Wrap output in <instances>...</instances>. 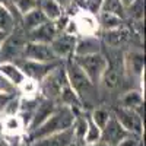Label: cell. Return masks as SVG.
<instances>
[{
	"label": "cell",
	"mask_w": 146,
	"mask_h": 146,
	"mask_svg": "<svg viewBox=\"0 0 146 146\" xmlns=\"http://www.w3.org/2000/svg\"><path fill=\"white\" fill-rule=\"evenodd\" d=\"M76 113L73 111L72 108L64 107V105H57V108L54 110V113L48 117L41 126H38L36 129L31 130L27 133V140L35 142V140H40L42 137L47 136H51L56 135V133L60 131H64L73 127V123L76 120Z\"/></svg>",
	"instance_id": "1"
},
{
	"label": "cell",
	"mask_w": 146,
	"mask_h": 146,
	"mask_svg": "<svg viewBox=\"0 0 146 146\" xmlns=\"http://www.w3.org/2000/svg\"><path fill=\"white\" fill-rule=\"evenodd\" d=\"M63 63H64V70H66V76H67V82L70 85V88L75 91V94L79 96L82 105L85 107V104H88L91 98L95 96L98 86H95L88 79V76L82 72V69L73 62V58H67Z\"/></svg>",
	"instance_id": "2"
},
{
	"label": "cell",
	"mask_w": 146,
	"mask_h": 146,
	"mask_svg": "<svg viewBox=\"0 0 146 146\" xmlns=\"http://www.w3.org/2000/svg\"><path fill=\"white\" fill-rule=\"evenodd\" d=\"M63 32L69 35H75L78 38L79 36H96L100 34V25L96 15L78 9L73 15H70V19Z\"/></svg>",
	"instance_id": "3"
},
{
	"label": "cell",
	"mask_w": 146,
	"mask_h": 146,
	"mask_svg": "<svg viewBox=\"0 0 146 146\" xmlns=\"http://www.w3.org/2000/svg\"><path fill=\"white\" fill-rule=\"evenodd\" d=\"M28 42V35L22 27L16 25L12 29L0 47V63L2 62H12L15 63L23 57V50Z\"/></svg>",
	"instance_id": "4"
},
{
	"label": "cell",
	"mask_w": 146,
	"mask_h": 146,
	"mask_svg": "<svg viewBox=\"0 0 146 146\" xmlns=\"http://www.w3.org/2000/svg\"><path fill=\"white\" fill-rule=\"evenodd\" d=\"M67 85L69 82H67L66 70H64V63L62 62L40 82V94H42V98L50 100L58 105L60 94Z\"/></svg>",
	"instance_id": "5"
},
{
	"label": "cell",
	"mask_w": 146,
	"mask_h": 146,
	"mask_svg": "<svg viewBox=\"0 0 146 146\" xmlns=\"http://www.w3.org/2000/svg\"><path fill=\"white\" fill-rule=\"evenodd\" d=\"M73 62H75L85 75L88 76V79L98 86V82L102 76L104 70L108 66V58L102 54V53H96V54H91V56H83V57H76L73 56Z\"/></svg>",
	"instance_id": "6"
},
{
	"label": "cell",
	"mask_w": 146,
	"mask_h": 146,
	"mask_svg": "<svg viewBox=\"0 0 146 146\" xmlns=\"http://www.w3.org/2000/svg\"><path fill=\"white\" fill-rule=\"evenodd\" d=\"M111 114L115 117V120L123 126V129L127 133L137 135V136H140L143 133V117L139 113L129 108H121L117 105Z\"/></svg>",
	"instance_id": "7"
},
{
	"label": "cell",
	"mask_w": 146,
	"mask_h": 146,
	"mask_svg": "<svg viewBox=\"0 0 146 146\" xmlns=\"http://www.w3.org/2000/svg\"><path fill=\"white\" fill-rule=\"evenodd\" d=\"M62 62H56V63H38V62H31V60H25L21 58L18 62H15V64L22 70V73L29 79H34L36 82H41L48 73H50L54 67H57Z\"/></svg>",
	"instance_id": "8"
},
{
	"label": "cell",
	"mask_w": 146,
	"mask_h": 146,
	"mask_svg": "<svg viewBox=\"0 0 146 146\" xmlns=\"http://www.w3.org/2000/svg\"><path fill=\"white\" fill-rule=\"evenodd\" d=\"M27 135V126L19 114L2 115L0 114V136L5 139H18Z\"/></svg>",
	"instance_id": "9"
},
{
	"label": "cell",
	"mask_w": 146,
	"mask_h": 146,
	"mask_svg": "<svg viewBox=\"0 0 146 146\" xmlns=\"http://www.w3.org/2000/svg\"><path fill=\"white\" fill-rule=\"evenodd\" d=\"M123 72L133 79L145 76V54L140 50H127L123 56Z\"/></svg>",
	"instance_id": "10"
},
{
	"label": "cell",
	"mask_w": 146,
	"mask_h": 146,
	"mask_svg": "<svg viewBox=\"0 0 146 146\" xmlns=\"http://www.w3.org/2000/svg\"><path fill=\"white\" fill-rule=\"evenodd\" d=\"M22 58L31 60V62H38V63H56V62H60V60L54 56L51 47L48 44L31 42V41L27 42Z\"/></svg>",
	"instance_id": "11"
},
{
	"label": "cell",
	"mask_w": 146,
	"mask_h": 146,
	"mask_svg": "<svg viewBox=\"0 0 146 146\" xmlns=\"http://www.w3.org/2000/svg\"><path fill=\"white\" fill-rule=\"evenodd\" d=\"M76 41H78V36L69 35L66 32H60L56 38L51 41L50 47H51L54 56L60 60V62H64V60L73 57L75 47H76Z\"/></svg>",
	"instance_id": "12"
},
{
	"label": "cell",
	"mask_w": 146,
	"mask_h": 146,
	"mask_svg": "<svg viewBox=\"0 0 146 146\" xmlns=\"http://www.w3.org/2000/svg\"><path fill=\"white\" fill-rule=\"evenodd\" d=\"M127 135L129 133L123 129V126H121L115 120V117L111 114L108 123L101 130V142L108 145V146H118V143L123 140Z\"/></svg>",
	"instance_id": "13"
},
{
	"label": "cell",
	"mask_w": 146,
	"mask_h": 146,
	"mask_svg": "<svg viewBox=\"0 0 146 146\" xmlns=\"http://www.w3.org/2000/svg\"><path fill=\"white\" fill-rule=\"evenodd\" d=\"M56 108H57V104L56 102H53L50 100H45V98H41L38 102H36V107H35L34 113H32V118H31L28 131H31V130L36 129L38 126H41L44 121L54 113Z\"/></svg>",
	"instance_id": "14"
},
{
	"label": "cell",
	"mask_w": 146,
	"mask_h": 146,
	"mask_svg": "<svg viewBox=\"0 0 146 146\" xmlns=\"http://www.w3.org/2000/svg\"><path fill=\"white\" fill-rule=\"evenodd\" d=\"M27 35H28V41H31V42H40V44H48L50 45L51 41L58 35V31L54 25V22L47 21L45 23L40 25L38 28L32 29Z\"/></svg>",
	"instance_id": "15"
},
{
	"label": "cell",
	"mask_w": 146,
	"mask_h": 146,
	"mask_svg": "<svg viewBox=\"0 0 146 146\" xmlns=\"http://www.w3.org/2000/svg\"><path fill=\"white\" fill-rule=\"evenodd\" d=\"M121 72L117 66H111L108 62V66L107 69L104 70L102 76L98 82V86L105 91V92H113V91H117L121 85Z\"/></svg>",
	"instance_id": "16"
},
{
	"label": "cell",
	"mask_w": 146,
	"mask_h": 146,
	"mask_svg": "<svg viewBox=\"0 0 146 146\" xmlns=\"http://www.w3.org/2000/svg\"><path fill=\"white\" fill-rule=\"evenodd\" d=\"M72 143H75V136H73V130H64L56 133V135L42 137L40 140L31 142L29 146H70Z\"/></svg>",
	"instance_id": "17"
},
{
	"label": "cell",
	"mask_w": 146,
	"mask_h": 146,
	"mask_svg": "<svg viewBox=\"0 0 146 146\" xmlns=\"http://www.w3.org/2000/svg\"><path fill=\"white\" fill-rule=\"evenodd\" d=\"M96 53H101L100 38H96V36H80V38H78L73 56L83 57V56H91Z\"/></svg>",
	"instance_id": "18"
},
{
	"label": "cell",
	"mask_w": 146,
	"mask_h": 146,
	"mask_svg": "<svg viewBox=\"0 0 146 146\" xmlns=\"http://www.w3.org/2000/svg\"><path fill=\"white\" fill-rule=\"evenodd\" d=\"M143 101H145V94H142V91H137V89H131V91L124 92L118 98V107L133 110V111H136L142 115Z\"/></svg>",
	"instance_id": "19"
},
{
	"label": "cell",
	"mask_w": 146,
	"mask_h": 146,
	"mask_svg": "<svg viewBox=\"0 0 146 146\" xmlns=\"http://www.w3.org/2000/svg\"><path fill=\"white\" fill-rule=\"evenodd\" d=\"M129 38H130V29L126 27H121L114 31L102 32V41L111 48H120L129 41Z\"/></svg>",
	"instance_id": "20"
},
{
	"label": "cell",
	"mask_w": 146,
	"mask_h": 146,
	"mask_svg": "<svg viewBox=\"0 0 146 146\" xmlns=\"http://www.w3.org/2000/svg\"><path fill=\"white\" fill-rule=\"evenodd\" d=\"M0 75H2L10 85H13L15 88H18L23 82V79L27 78L22 73V70L12 62H2L0 63Z\"/></svg>",
	"instance_id": "21"
},
{
	"label": "cell",
	"mask_w": 146,
	"mask_h": 146,
	"mask_svg": "<svg viewBox=\"0 0 146 146\" xmlns=\"http://www.w3.org/2000/svg\"><path fill=\"white\" fill-rule=\"evenodd\" d=\"M96 19H98L100 31H102V32L114 31V29L124 27V19L118 18L117 15L108 13V12H98L96 13Z\"/></svg>",
	"instance_id": "22"
},
{
	"label": "cell",
	"mask_w": 146,
	"mask_h": 146,
	"mask_svg": "<svg viewBox=\"0 0 146 146\" xmlns=\"http://www.w3.org/2000/svg\"><path fill=\"white\" fill-rule=\"evenodd\" d=\"M22 18L23 19H22V25L21 27L23 28V31H25L27 34L47 22V18L44 16V13L41 12L40 7L34 9L32 12H29V13H27L25 16H22Z\"/></svg>",
	"instance_id": "23"
},
{
	"label": "cell",
	"mask_w": 146,
	"mask_h": 146,
	"mask_svg": "<svg viewBox=\"0 0 146 146\" xmlns=\"http://www.w3.org/2000/svg\"><path fill=\"white\" fill-rule=\"evenodd\" d=\"M16 91L21 94V98L23 100H36L40 95V83L34 79L25 78L23 82L16 88Z\"/></svg>",
	"instance_id": "24"
},
{
	"label": "cell",
	"mask_w": 146,
	"mask_h": 146,
	"mask_svg": "<svg viewBox=\"0 0 146 146\" xmlns=\"http://www.w3.org/2000/svg\"><path fill=\"white\" fill-rule=\"evenodd\" d=\"M38 7L41 9V12L47 18V21H50V22H56L64 13V10L60 7V5L57 2H54V0H42Z\"/></svg>",
	"instance_id": "25"
},
{
	"label": "cell",
	"mask_w": 146,
	"mask_h": 146,
	"mask_svg": "<svg viewBox=\"0 0 146 146\" xmlns=\"http://www.w3.org/2000/svg\"><path fill=\"white\" fill-rule=\"evenodd\" d=\"M15 27L16 23H15V18L12 15V12L3 3H0V31L9 34Z\"/></svg>",
	"instance_id": "26"
},
{
	"label": "cell",
	"mask_w": 146,
	"mask_h": 146,
	"mask_svg": "<svg viewBox=\"0 0 146 146\" xmlns=\"http://www.w3.org/2000/svg\"><path fill=\"white\" fill-rule=\"evenodd\" d=\"M110 117H111V113H110V110L104 108V107H98V108H94L92 113L89 115L91 121L98 127L100 130H102L105 127V124L108 123Z\"/></svg>",
	"instance_id": "27"
},
{
	"label": "cell",
	"mask_w": 146,
	"mask_h": 146,
	"mask_svg": "<svg viewBox=\"0 0 146 146\" xmlns=\"http://www.w3.org/2000/svg\"><path fill=\"white\" fill-rule=\"evenodd\" d=\"M100 12H108V13L117 15L118 18H126V7L121 5L120 0H102Z\"/></svg>",
	"instance_id": "28"
},
{
	"label": "cell",
	"mask_w": 146,
	"mask_h": 146,
	"mask_svg": "<svg viewBox=\"0 0 146 146\" xmlns=\"http://www.w3.org/2000/svg\"><path fill=\"white\" fill-rule=\"evenodd\" d=\"M98 142H101V130L88 117V129H86V133H85V137H83V145L91 146V145H95Z\"/></svg>",
	"instance_id": "29"
},
{
	"label": "cell",
	"mask_w": 146,
	"mask_h": 146,
	"mask_svg": "<svg viewBox=\"0 0 146 146\" xmlns=\"http://www.w3.org/2000/svg\"><path fill=\"white\" fill-rule=\"evenodd\" d=\"M72 3H75L80 10H86L89 13L96 15L101 9L102 0H72Z\"/></svg>",
	"instance_id": "30"
},
{
	"label": "cell",
	"mask_w": 146,
	"mask_h": 146,
	"mask_svg": "<svg viewBox=\"0 0 146 146\" xmlns=\"http://www.w3.org/2000/svg\"><path fill=\"white\" fill-rule=\"evenodd\" d=\"M12 3H13L21 16H25L27 13L38 7V0H12Z\"/></svg>",
	"instance_id": "31"
},
{
	"label": "cell",
	"mask_w": 146,
	"mask_h": 146,
	"mask_svg": "<svg viewBox=\"0 0 146 146\" xmlns=\"http://www.w3.org/2000/svg\"><path fill=\"white\" fill-rule=\"evenodd\" d=\"M16 92V88L13 85H10L2 75H0V95H10L13 96Z\"/></svg>",
	"instance_id": "32"
},
{
	"label": "cell",
	"mask_w": 146,
	"mask_h": 146,
	"mask_svg": "<svg viewBox=\"0 0 146 146\" xmlns=\"http://www.w3.org/2000/svg\"><path fill=\"white\" fill-rule=\"evenodd\" d=\"M118 146H140V136L129 133V135L118 143Z\"/></svg>",
	"instance_id": "33"
},
{
	"label": "cell",
	"mask_w": 146,
	"mask_h": 146,
	"mask_svg": "<svg viewBox=\"0 0 146 146\" xmlns=\"http://www.w3.org/2000/svg\"><path fill=\"white\" fill-rule=\"evenodd\" d=\"M54 2H57V3L60 5V7H62L63 10L67 9V7L72 5V0H54Z\"/></svg>",
	"instance_id": "34"
},
{
	"label": "cell",
	"mask_w": 146,
	"mask_h": 146,
	"mask_svg": "<svg viewBox=\"0 0 146 146\" xmlns=\"http://www.w3.org/2000/svg\"><path fill=\"white\" fill-rule=\"evenodd\" d=\"M120 2H121V5H123V6L127 9V7H129V6H130L133 2H135V0H120Z\"/></svg>",
	"instance_id": "35"
},
{
	"label": "cell",
	"mask_w": 146,
	"mask_h": 146,
	"mask_svg": "<svg viewBox=\"0 0 146 146\" xmlns=\"http://www.w3.org/2000/svg\"><path fill=\"white\" fill-rule=\"evenodd\" d=\"M6 35H7V34H5V32L0 31V47H2V44H3V41H5V38H6Z\"/></svg>",
	"instance_id": "36"
},
{
	"label": "cell",
	"mask_w": 146,
	"mask_h": 146,
	"mask_svg": "<svg viewBox=\"0 0 146 146\" xmlns=\"http://www.w3.org/2000/svg\"><path fill=\"white\" fill-rule=\"evenodd\" d=\"M91 146H108V145H105V143H102V142H98V143H95V145H91Z\"/></svg>",
	"instance_id": "37"
},
{
	"label": "cell",
	"mask_w": 146,
	"mask_h": 146,
	"mask_svg": "<svg viewBox=\"0 0 146 146\" xmlns=\"http://www.w3.org/2000/svg\"><path fill=\"white\" fill-rule=\"evenodd\" d=\"M0 146H5V140H3L2 136H0Z\"/></svg>",
	"instance_id": "38"
}]
</instances>
